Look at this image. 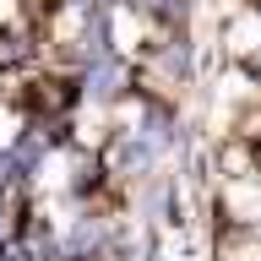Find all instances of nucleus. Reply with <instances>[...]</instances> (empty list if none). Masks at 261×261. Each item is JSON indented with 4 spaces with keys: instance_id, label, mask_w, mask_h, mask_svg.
Here are the masks:
<instances>
[{
    "instance_id": "obj_1",
    "label": "nucleus",
    "mask_w": 261,
    "mask_h": 261,
    "mask_svg": "<svg viewBox=\"0 0 261 261\" xmlns=\"http://www.w3.org/2000/svg\"><path fill=\"white\" fill-rule=\"evenodd\" d=\"M109 240H114V218L87 207L60 228V261H109Z\"/></svg>"
},
{
    "instance_id": "obj_3",
    "label": "nucleus",
    "mask_w": 261,
    "mask_h": 261,
    "mask_svg": "<svg viewBox=\"0 0 261 261\" xmlns=\"http://www.w3.org/2000/svg\"><path fill=\"white\" fill-rule=\"evenodd\" d=\"M136 130H142V136L158 147V152H169V147L179 142V125H174V114H169V103H142V120H136Z\"/></svg>"
},
{
    "instance_id": "obj_2",
    "label": "nucleus",
    "mask_w": 261,
    "mask_h": 261,
    "mask_svg": "<svg viewBox=\"0 0 261 261\" xmlns=\"http://www.w3.org/2000/svg\"><path fill=\"white\" fill-rule=\"evenodd\" d=\"M82 93L93 98V103H120V98L130 93V65L120 60V55L93 60L87 71H82Z\"/></svg>"
},
{
    "instance_id": "obj_4",
    "label": "nucleus",
    "mask_w": 261,
    "mask_h": 261,
    "mask_svg": "<svg viewBox=\"0 0 261 261\" xmlns=\"http://www.w3.org/2000/svg\"><path fill=\"white\" fill-rule=\"evenodd\" d=\"M147 11L158 16L163 28H179V22H185V11H191V0H147Z\"/></svg>"
}]
</instances>
